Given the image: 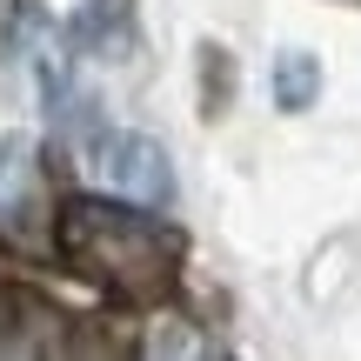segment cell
Wrapping results in <instances>:
<instances>
[{
  "label": "cell",
  "mask_w": 361,
  "mask_h": 361,
  "mask_svg": "<svg viewBox=\"0 0 361 361\" xmlns=\"http://www.w3.org/2000/svg\"><path fill=\"white\" fill-rule=\"evenodd\" d=\"M40 361H121V348H114L107 335H94V328H74L61 348H54V355H40Z\"/></svg>",
  "instance_id": "52a82bcc"
},
{
  "label": "cell",
  "mask_w": 361,
  "mask_h": 361,
  "mask_svg": "<svg viewBox=\"0 0 361 361\" xmlns=\"http://www.w3.org/2000/svg\"><path fill=\"white\" fill-rule=\"evenodd\" d=\"M94 168H101L107 194L128 207H168L174 201V161L154 134H134V128L101 134L94 141Z\"/></svg>",
  "instance_id": "7a4b0ae2"
},
{
  "label": "cell",
  "mask_w": 361,
  "mask_h": 361,
  "mask_svg": "<svg viewBox=\"0 0 361 361\" xmlns=\"http://www.w3.org/2000/svg\"><path fill=\"white\" fill-rule=\"evenodd\" d=\"M201 67H207V114H221V101L234 94V61L221 47H201Z\"/></svg>",
  "instance_id": "ba28073f"
},
{
  "label": "cell",
  "mask_w": 361,
  "mask_h": 361,
  "mask_svg": "<svg viewBox=\"0 0 361 361\" xmlns=\"http://www.w3.org/2000/svg\"><path fill=\"white\" fill-rule=\"evenodd\" d=\"M314 101H322V54L281 47L274 54V107L281 114H308Z\"/></svg>",
  "instance_id": "5b68a950"
},
{
  "label": "cell",
  "mask_w": 361,
  "mask_h": 361,
  "mask_svg": "<svg viewBox=\"0 0 361 361\" xmlns=\"http://www.w3.org/2000/svg\"><path fill=\"white\" fill-rule=\"evenodd\" d=\"M0 234L20 247L47 241V168L34 134H0Z\"/></svg>",
  "instance_id": "3957f363"
},
{
  "label": "cell",
  "mask_w": 361,
  "mask_h": 361,
  "mask_svg": "<svg viewBox=\"0 0 361 361\" xmlns=\"http://www.w3.org/2000/svg\"><path fill=\"white\" fill-rule=\"evenodd\" d=\"M67 47L94 61H128L134 54V0H80L67 20Z\"/></svg>",
  "instance_id": "277c9868"
},
{
  "label": "cell",
  "mask_w": 361,
  "mask_h": 361,
  "mask_svg": "<svg viewBox=\"0 0 361 361\" xmlns=\"http://www.w3.org/2000/svg\"><path fill=\"white\" fill-rule=\"evenodd\" d=\"M7 20H13V0H0V27H7Z\"/></svg>",
  "instance_id": "30bf717a"
},
{
  "label": "cell",
  "mask_w": 361,
  "mask_h": 361,
  "mask_svg": "<svg viewBox=\"0 0 361 361\" xmlns=\"http://www.w3.org/2000/svg\"><path fill=\"white\" fill-rule=\"evenodd\" d=\"M141 361H221V355H214V341H207L188 314H161L154 335H147V355H141Z\"/></svg>",
  "instance_id": "8992f818"
},
{
  "label": "cell",
  "mask_w": 361,
  "mask_h": 361,
  "mask_svg": "<svg viewBox=\"0 0 361 361\" xmlns=\"http://www.w3.org/2000/svg\"><path fill=\"white\" fill-rule=\"evenodd\" d=\"M54 241L87 281L121 301H161L180 274V234L154 207H128L114 194H67L54 214Z\"/></svg>",
  "instance_id": "6da1fadb"
},
{
  "label": "cell",
  "mask_w": 361,
  "mask_h": 361,
  "mask_svg": "<svg viewBox=\"0 0 361 361\" xmlns=\"http://www.w3.org/2000/svg\"><path fill=\"white\" fill-rule=\"evenodd\" d=\"M0 361H40V348L13 328V314H0Z\"/></svg>",
  "instance_id": "9c48e42d"
}]
</instances>
